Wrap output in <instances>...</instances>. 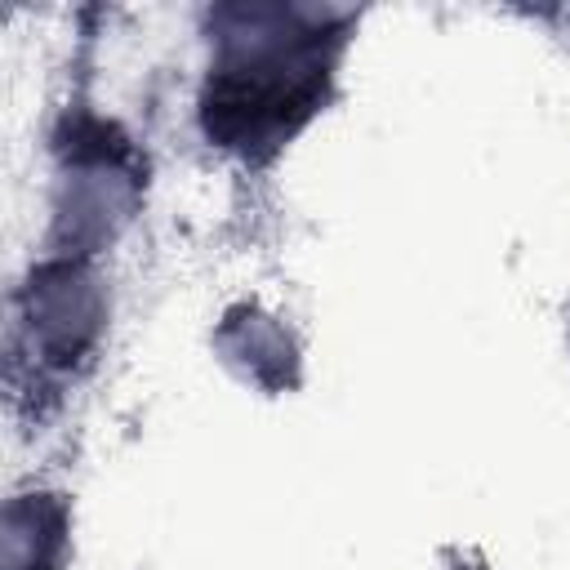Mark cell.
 Here are the masks:
<instances>
[{
	"label": "cell",
	"mask_w": 570,
	"mask_h": 570,
	"mask_svg": "<svg viewBox=\"0 0 570 570\" xmlns=\"http://www.w3.org/2000/svg\"><path fill=\"white\" fill-rule=\"evenodd\" d=\"M218 361L258 392H285L298 374V343L285 330V321L258 303H236L223 312L214 330Z\"/></svg>",
	"instance_id": "obj_4"
},
{
	"label": "cell",
	"mask_w": 570,
	"mask_h": 570,
	"mask_svg": "<svg viewBox=\"0 0 570 570\" xmlns=\"http://www.w3.org/2000/svg\"><path fill=\"white\" fill-rule=\"evenodd\" d=\"M454 570H490V566H485V561H459Z\"/></svg>",
	"instance_id": "obj_6"
},
{
	"label": "cell",
	"mask_w": 570,
	"mask_h": 570,
	"mask_svg": "<svg viewBox=\"0 0 570 570\" xmlns=\"http://www.w3.org/2000/svg\"><path fill=\"white\" fill-rule=\"evenodd\" d=\"M71 499L49 485H27L4 499L0 570H67L71 561Z\"/></svg>",
	"instance_id": "obj_5"
},
{
	"label": "cell",
	"mask_w": 570,
	"mask_h": 570,
	"mask_svg": "<svg viewBox=\"0 0 570 570\" xmlns=\"http://www.w3.org/2000/svg\"><path fill=\"white\" fill-rule=\"evenodd\" d=\"M147 191V160L134 138L94 111H76L53 134L49 169V232L45 254L98 258L138 214Z\"/></svg>",
	"instance_id": "obj_2"
},
{
	"label": "cell",
	"mask_w": 570,
	"mask_h": 570,
	"mask_svg": "<svg viewBox=\"0 0 570 570\" xmlns=\"http://www.w3.org/2000/svg\"><path fill=\"white\" fill-rule=\"evenodd\" d=\"M347 18L298 4L209 9V62L196 120L209 147L240 165L276 160L330 102Z\"/></svg>",
	"instance_id": "obj_1"
},
{
	"label": "cell",
	"mask_w": 570,
	"mask_h": 570,
	"mask_svg": "<svg viewBox=\"0 0 570 570\" xmlns=\"http://www.w3.org/2000/svg\"><path fill=\"white\" fill-rule=\"evenodd\" d=\"M107 321L111 294L98 258L40 249L13 285V370H27L31 383L80 379L102 352Z\"/></svg>",
	"instance_id": "obj_3"
}]
</instances>
